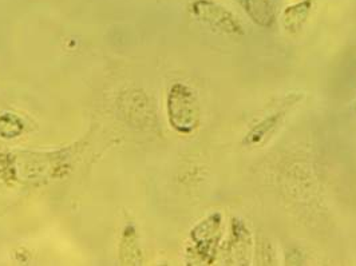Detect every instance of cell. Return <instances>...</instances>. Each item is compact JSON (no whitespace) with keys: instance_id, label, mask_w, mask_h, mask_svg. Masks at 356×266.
Returning a JSON list of instances; mask_svg holds the SVG:
<instances>
[{"instance_id":"1","label":"cell","mask_w":356,"mask_h":266,"mask_svg":"<svg viewBox=\"0 0 356 266\" xmlns=\"http://www.w3.org/2000/svg\"><path fill=\"white\" fill-rule=\"evenodd\" d=\"M168 113L172 126L182 134L196 130L200 122V107L196 95L185 85L173 86L168 99Z\"/></svg>"},{"instance_id":"2","label":"cell","mask_w":356,"mask_h":266,"mask_svg":"<svg viewBox=\"0 0 356 266\" xmlns=\"http://www.w3.org/2000/svg\"><path fill=\"white\" fill-rule=\"evenodd\" d=\"M193 14L201 22L211 26L216 31L225 35H243L244 30L241 23L236 19L229 10L211 1V0H197L193 3Z\"/></svg>"},{"instance_id":"3","label":"cell","mask_w":356,"mask_h":266,"mask_svg":"<svg viewBox=\"0 0 356 266\" xmlns=\"http://www.w3.org/2000/svg\"><path fill=\"white\" fill-rule=\"evenodd\" d=\"M285 117V110H279L270 115L266 117L263 121L259 124H254L245 138L243 140V143L247 147H259L263 146L267 142L268 140L276 133V130L283 124V119Z\"/></svg>"},{"instance_id":"4","label":"cell","mask_w":356,"mask_h":266,"mask_svg":"<svg viewBox=\"0 0 356 266\" xmlns=\"http://www.w3.org/2000/svg\"><path fill=\"white\" fill-rule=\"evenodd\" d=\"M243 10L250 20L264 28H269L275 23V7L269 0H240Z\"/></svg>"},{"instance_id":"5","label":"cell","mask_w":356,"mask_h":266,"mask_svg":"<svg viewBox=\"0 0 356 266\" xmlns=\"http://www.w3.org/2000/svg\"><path fill=\"white\" fill-rule=\"evenodd\" d=\"M312 11V0H302L288 6L283 13V26L291 34L299 33Z\"/></svg>"}]
</instances>
